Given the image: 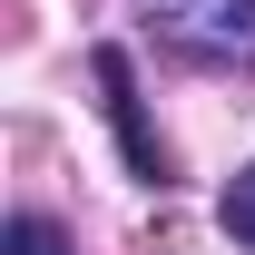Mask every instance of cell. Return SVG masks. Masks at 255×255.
<instances>
[{"mask_svg": "<svg viewBox=\"0 0 255 255\" xmlns=\"http://www.w3.org/2000/svg\"><path fill=\"white\" fill-rule=\"evenodd\" d=\"M89 69H98V98H108V128H118L128 177H137V187H167V177H177V157L157 147V128H147V108H137V69H128V49H118V39H98Z\"/></svg>", "mask_w": 255, "mask_h": 255, "instance_id": "1", "label": "cell"}, {"mask_svg": "<svg viewBox=\"0 0 255 255\" xmlns=\"http://www.w3.org/2000/svg\"><path fill=\"white\" fill-rule=\"evenodd\" d=\"M187 59H255V0H137Z\"/></svg>", "mask_w": 255, "mask_h": 255, "instance_id": "2", "label": "cell"}, {"mask_svg": "<svg viewBox=\"0 0 255 255\" xmlns=\"http://www.w3.org/2000/svg\"><path fill=\"white\" fill-rule=\"evenodd\" d=\"M0 255H79V246H69V226H59V216H39V206H20V216L0 226Z\"/></svg>", "mask_w": 255, "mask_h": 255, "instance_id": "3", "label": "cell"}, {"mask_svg": "<svg viewBox=\"0 0 255 255\" xmlns=\"http://www.w3.org/2000/svg\"><path fill=\"white\" fill-rule=\"evenodd\" d=\"M216 226H226V236H236V246L255 255V167H236V187L216 196Z\"/></svg>", "mask_w": 255, "mask_h": 255, "instance_id": "4", "label": "cell"}]
</instances>
